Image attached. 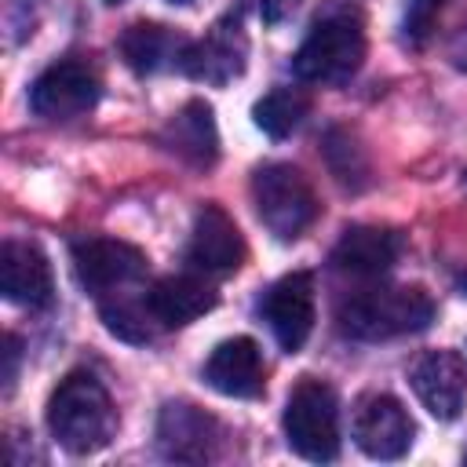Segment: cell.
<instances>
[{"mask_svg": "<svg viewBox=\"0 0 467 467\" xmlns=\"http://www.w3.org/2000/svg\"><path fill=\"white\" fill-rule=\"evenodd\" d=\"M0 292H4V299L29 306V310H44L51 303L55 281H51V266L36 244L4 241V248H0Z\"/></svg>", "mask_w": 467, "mask_h": 467, "instance_id": "12", "label": "cell"}, {"mask_svg": "<svg viewBox=\"0 0 467 467\" xmlns=\"http://www.w3.org/2000/svg\"><path fill=\"white\" fill-rule=\"evenodd\" d=\"M204 379L212 390L226 398H255L263 390V354L259 343L248 336L223 339L208 361H204Z\"/></svg>", "mask_w": 467, "mask_h": 467, "instance_id": "14", "label": "cell"}, {"mask_svg": "<svg viewBox=\"0 0 467 467\" xmlns=\"http://www.w3.org/2000/svg\"><path fill=\"white\" fill-rule=\"evenodd\" d=\"M412 390L423 401V409L434 420H456L467 398V365L456 350H427L416 358L412 372Z\"/></svg>", "mask_w": 467, "mask_h": 467, "instance_id": "10", "label": "cell"}, {"mask_svg": "<svg viewBox=\"0 0 467 467\" xmlns=\"http://www.w3.org/2000/svg\"><path fill=\"white\" fill-rule=\"evenodd\" d=\"M215 420L204 416L197 405L186 401H171L161 409L157 420V445L168 460H182V463H201L212 456L215 445Z\"/></svg>", "mask_w": 467, "mask_h": 467, "instance_id": "15", "label": "cell"}, {"mask_svg": "<svg viewBox=\"0 0 467 467\" xmlns=\"http://www.w3.org/2000/svg\"><path fill=\"white\" fill-rule=\"evenodd\" d=\"M285 438L288 449L310 463H328L339 456V401L321 379H299L285 401Z\"/></svg>", "mask_w": 467, "mask_h": 467, "instance_id": "4", "label": "cell"}, {"mask_svg": "<svg viewBox=\"0 0 467 467\" xmlns=\"http://www.w3.org/2000/svg\"><path fill=\"white\" fill-rule=\"evenodd\" d=\"M106 4H124V0H106Z\"/></svg>", "mask_w": 467, "mask_h": 467, "instance_id": "28", "label": "cell"}, {"mask_svg": "<svg viewBox=\"0 0 467 467\" xmlns=\"http://www.w3.org/2000/svg\"><path fill=\"white\" fill-rule=\"evenodd\" d=\"M73 274L91 296L106 299L146 274V255L128 241L84 237L73 244Z\"/></svg>", "mask_w": 467, "mask_h": 467, "instance_id": "6", "label": "cell"}, {"mask_svg": "<svg viewBox=\"0 0 467 467\" xmlns=\"http://www.w3.org/2000/svg\"><path fill=\"white\" fill-rule=\"evenodd\" d=\"M354 441L372 460H401L412 449L416 423L405 405L390 394H365L354 409Z\"/></svg>", "mask_w": 467, "mask_h": 467, "instance_id": "7", "label": "cell"}, {"mask_svg": "<svg viewBox=\"0 0 467 467\" xmlns=\"http://www.w3.org/2000/svg\"><path fill=\"white\" fill-rule=\"evenodd\" d=\"M441 4H445V0H409V7H405V22H401L409 44H423V40L431 36Z\"/></svg>", "mask_w": 467, "mask_h": 467, "instance_id": "23", "label": "cell"}, {"mask_svg": "<svg viewBox=\"0 0 467 467\" xmlns=\"http://www.w3.org/2000/svg\"><path fill=\"white\" fill-rule=\"evenodd\" d=\"M325 157H328L332 175H336L343 186L361 190V186L368 182V161H365L361 146H358V142H354L347 131L332 128V131L325 135Z\"/></svg>", "mask_w": 467, "mask_h": 467, "instance_id": "22", "label": "cell"}, {"mask_svg": "<svg viewBox=\"0 0 467 467\" xmlns=\"http://www.w3.org/2000/svg\"><path fill=\"white\" fill-rule=\"evenodd\" d=\"M339 332L350 339H394L409 332H423L434 321V299L420 285H398V288H368L350 296L339 314Z\"/></svg>", "mask_w": 467, "mask_h": 467, "instance_id": "2", "label": "cell"}, {"mask_svg": "<svg viewBox=\"0 0 467 467\" xmlns=\"http://www.w3.org/2000/svg\"><path fill=\"white\" fill-rule=\"evenodd\" d=\"M186 263L204 274H234L244 263V237L219 204H204L197 212L186 244Z\"/></svg>", "mask_w": 467, "mask_h": 467, "instance_id": "11", "label": "cell"}, {"mask_svg": "<svg viewBox=\"0 0 467 467\" xmlns=\"http://www.w3.org/2000/svg\"><path fill=\"white\" fill-rule=\"evenodd\" d=\"M244 51L248 44H244L241 26H215L204 40L182 47L179 69L204 84H226L230 77L244 69Z\"/></svg>", "mask_w": 467, "mask_h": 467, "instance_id": "16", "label": "cell"}, {"mask_svg": "<svg viewBox=\"0 0 467 467\" xmlns=\"http://www.w3.org/2000/svg\"><path fill=\"white\" fill-rule=\"evenodd\" d=\"M463 182H467V179H463Z\"/></svg>", "mask_w": 467, "mask_h": 467, "instance_id": "29", "label": "cell"}, {"mask_svg": "<svg viewBox=\"0 0 467 467\" xmlns=\"http://www.w3.org/2000/svg\"><path fill=\"white\" fill-rule=\"evenodd\" d=\"M146 303L161 328H182L215 306V292L201 277L179 274V277H161L146 292Z\"/></svg>", "mask_w": 467, "mask_h": 467, "instance_id": "18", "label": "cell"}, {"mask_svg": "<svg viewBox=\"0 0 467 467\" xmlns=\"http://www.w3.org/2000/svg\"><path fill=\"white\" fill-rule=\"evenodd\" d=\"M47 431L73 456L106 449L117 434V409L102 379L84 368L69 372L47 398Z\"/></svg>", "mask_w": 467, "mask_h": 467, "instance_id": "1", "label": "cell"}, {"mask_svg": "<svg viewBox=\"0 0 467 467\" xmlns=\"http://www.w3.org/2000/svg\"><path fill=\"white\" fill-rule=\"evenodd\" d=\"M161 142H164L175 157H182L186 164H193V168L215 164V157H219V131H215L212 106L201 102V99L186 102V106L164 124Z\"/></svg>", "mask_w": 467, "mask_h": 467, "instance_id": "17", "label": "cell"}, {"mask_svg": "<svg viewBox=\"0 0 467 467\" xmlns=\"http://www.w3.org/2000/svg\"><path fill=\"white\" fill-rule=\"evenodd\" d=\"M401 248L405 241L390 226H350L332 248V266L354 277H379L398 263Z\"/></svg>", "mask_w": 467, "mask_h": 467, "instance_id": "13", "label": "cell"}, {"mask_svg": "<svg viewBox=\"0 0 467 467\" xmlns=\"http://www.w3.org/2000/svg\"><path fill=\"white\" fill-rule=\"evenodd\" d=\"M252 204L277 241H296L317 219L321 204L306 175L292 164H263L252 175Z\"/></svg>", "mask_w": 467, "mask_h": 467, "instance_id": "3", "label": "cell"}, {"mask_svg": "<svg viewBox=\"0 0 467 467\" xmlns=\"http://www.w3.org/2000/svg\"><path fill=\"white\" fill-rule=\"evenodd\" d=\"M456 285H460V292L467 296V274H460V277H456Z\"/></svg>", "mask_w": 467, "mask_h": 467, "instance_id": "26", "label": "cell"}, {"mask_svg": "<svg viewBox=\"0 0 467 467\" xmlns=\"http://www.w3.org/2000/svg\"><path fill=\"white\" fill-rule=\"evenodd\" d=\"M15 376H18V339L7 336L4 339V387L7 390L15 387Z\"/></svg>", "mask_w": 467, "mask_h": 467, "instance_id": "25", "label": "cell"}, {"mask_svg": "<svg viewBox=\"0 0 467 467\" xmlns=\"http://www.w3.org/2000/svg\"><path fill=\"white\" fill-rule=\"evenodd\" d=\"M99 314L106 321V328L117 336V339H128V343H146L153 339V332L161 328L150 314V303L146 296L142 299H128L120 292H113V299H99Z\"/></svg>", "mask_w": 467, "mask_h": 467, "instance_id": "21", "label": "cell"}, {"mask_svg": "<svg viewBox=\"0 0 467 467\" xmlns=\"http://www.w3.org/2000/svg\"><path fill=\"white\" fill-rule=\"evenodd\" d=\"M361 58H365L361 22L350 15H328L299 44L292 69L299 80H310V84H343L358 73Z\"/></svg>", "mask_w": 467, "mask_h": 467, "instance_id": "5", "label": "cell"}, {"mask_svg": "<svg viewBox=\"0 0 467 467\" xmlns=\"http://www.w3.org/2000/svg\"><path fill=\"white\" fill-rule=\"evenodd\" d=\"M299 7V0H263V22L266 26H281L285 18H292Z\"/></svg>", "mask_w": 467, "mask_h": 467, "instance_id": "24", "label": "cell"}, {"mask_svg": "<svg viewBox=\"0 0 467 467\" xmlns=\"http://www.w3.org/2000/svg\"><path fill=\"white\" fill-rule=\"evenodd\" d=\"M102 95V84L99 77L84 66V62H55L47 66L33 88H29V109L36 117H47V120H69V117H80L88 113Z\"/></svg>", "mask_w": 467, "mask_h": 467, "instance_id": "8", "label": "cell"}, {"mask_svg": "<svg viewBox=\"0 0 467 467\" xmlns=\"http://www.w3.org/2000/svg\"><path fill=\"white\" fill-rule=\"evenodd\" d=\"M182 47L186 44L168 26H157V22H135L120 36V55L135 73H157L171 62L179 66Z\"/></svg>", "mask_w": 467, "mask_h": 467, "instance_id": "19", "label": "cell"}, {"mask_svg": "<svg viewBox=\"0 0 467 467\" xmlns=\"http://www.w3.org/2000/svg\"><path fill=\"white\" fill-rule=\"evenodd\" d=\"M306 109H310L306 95H299L296 88H274V91H266L255 102L252 117H255V128L259 131H266L270 139H285V135H292L303 124Z\"/></svg>", "mask_w": 467, "mask_h": 467, "instance_id": "20", "label": "cell"}, {"mask_svg": "<svg viewBox=\"0 0 467 467\" xmlns=\"http://www.w3.org/2000/svg\"><path fill=\"white\" fill-rule=\"evenodd\" d=\"M171 4H190V0H171Z\"/></svg>", "mask_w": 467, "mask_h": 467, "instance_id": "27", "label": "cell"}, {"mask_svg": "<svg viewBox=\"0 0 467 467\" xmlns=\"http://www.w3.org/2000/svg\"><path fill=\"white\" fill-rule=\"evenodd\" d=\"M263 317L281 350L296 354L314 328V277L306 270H296L274 281L263 296Z\"/></svg>", "mask_w": 467, "mask_h": 467, "instance_id": "9", "label": "cell"}]
</instances>
